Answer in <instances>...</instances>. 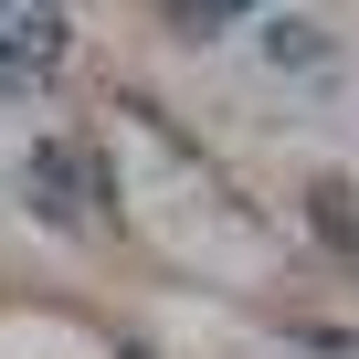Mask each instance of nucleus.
I'll return each instance as SVG.
<instances>
[{"instance_id": "nucleus-1", "label": "nucleus", "mask_w": 359, "mask_h": 359, "mask_svg": "<svg viewBox=\"0 0 359 359\" xmlns=\"http://www.w3.org/2000/svg\"><path fill=\"white\" fill-rule=\"evenodd\" d=\"M64 64V11L53 0H0V74H53Z\"/></svg>"}, {"instance_id": "nucleus-2", "label": "nucleus", "mask_w": 359, "mask_h": 359, "mask_svg": "<svg viewBox=\"0 0 359 359\" xmlns=\"http://www.w3.org/2000/svg\"><path fill=\"white\" fill-rule=\"evenodd\" d=\"M317 233H327V243H348V254H359V201H348V191H317Z\"/></svg>"}, {"instance_id": "nucleus-3", "label": "nucleus", "mask_w": 359, "mask_h": 359, "mask_svg": "<svg viewBox=\"0 0 359 359\" xmlns=\"http://www.w3.org/2000/svg\"><path fill=\"white\" fill-rule=\"evenodd\" d=\"M180 11V32H212V22H233V11H254V0H169Z\"/></svg>"}]
</instances>
